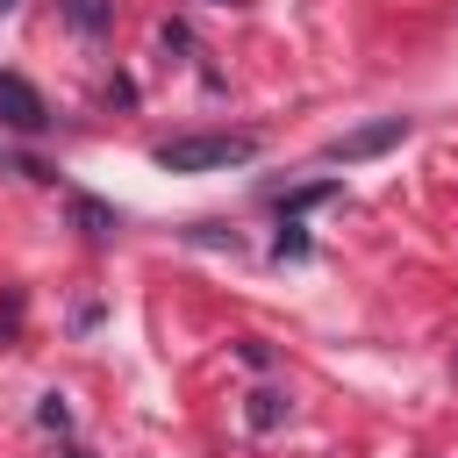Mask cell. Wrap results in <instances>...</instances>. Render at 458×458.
<instances>
[{"mask_svg": "<svg viewBox=\"0 0 458 458\" xmlns=\"http://www.w3.org/2000/svg\"><path fill=\"white\" fill-rule=\"evenodd\" d=\"M258 157V129H200V136H165L150 150L157 172H229V165H250Z\"/></svg>", "mask_w": 458, "mask_h": 458, "instance_id": "obj_1", "label": "cell"}, {"mask_svg": "<svg viewBox=\"0 0 458 458\" xmlns=\"http://www.w3.org/2000/svg\"><path fill=\"white\" fill-rule=\"evenodd\" d=\"M408 136H415L408 114H379V122H358V129L329 136V143H322V165H365V157H379V150H401Z\"/></svg>", "mask_w": 458, "mask_h": 458, "instance_id": "obj_2", "label": "cell"}, {"mask_svg": "<svg viewBox=\"0 0 458 458\" xmlns=\"http://www.w3.org/2000/svg\"><path fill=\"white\" fill-rule=\"evenodd\" d=\"M0 129H14V136H43L50 129V100L21 72H0Z\"/></svg>", "mask_w": 458, "mask_h": 458, "instance_id": "obj_3", "label": "cell"}, {"mask_svg": "<svg viewBox=\"0 0 458 458\" xmlns=\"http://www.w3.org/2000/svg\"><path fill=\"white\" fill-rule=\"evenodd\" d=\"M322 200H344V179H308V186H286V193H272L279 222H301V215H308V208H322Z\"/></svg>", "mask_w": 458, "mask_h": 458, "instance_id": "obj_4", "label": "cell"}, {"mask_svg": "<svg viewBox=\"0 0 458 458\" xmlns=\"http://www.w3.org/2000/svg\"><path fill=\"white\" fill-rule=\"evenodd\" d=\"M243 422H250L258 437H272V429L286 422V394H279V386H250V394H243Z\"/></svg>", "mask_w": 458, "mask_h": 458, "instance_id": "obj_5", "label": "cell"}, {"mask_svg": "<svg viewBox=\"0 0 458 458\" xmlns=\"http://www.w3.org/2000/svg\"><path fill=\"white\" fill-rule=\"evenodd\" d=\"M57 14H64L79 36H107V29H114V0H57Z\"/></svg>", "mask_w": 458, "mask_h": 458, "instance_id": "obj_6", "label": "cell"}, {"mask_svg": "<svg viewBox=\"0 0 458 458\" xmlns=\"http://www.w3.org/2000/svg\"><path fill=\"white\" fill-rule=\"evenodd\" d=\"M72 215H79V229H86V236H93V243H107V236H114V229H122V215H114V208H100V200H86V193H79V200H72Z\"/></svg>", "mask_w": 458, "mask_h": 458, "instance_id": "obj_7", "label": "cell"}, {"mask_svg": "<svg viewBox=\"0 0 458 458\" xmlns=\"http://www.w3.org/2000/svg\"><path fill=\"white\" fill-rule=\"evenodd\" d=\"M308 250H315V243H308V229H301V222H279V236H272V258H279V265H301Z\"/></svg>", "mask_w": 458, "mask_h": 458, "instance_id": "obj_8", "label": "cell"}, {"mask_svg": "<svg viewBox=\"0 0 458 458\" xmlns=\"http://www.w3.org/2000/svg\"><path fill=\"white\" fill-rule=\"evenodd\" d=\"M21 308H29V301H21V286H7V293H0V344H14V336H21Z\"/></svg>", "mask_w": 458, "mask_h": 458, "instance_id": "obj_9", "label": "cell"}, {"mask_svg": "<svg viewBox=\"0 0 458 458\" xmlns=\"http://www.w3.org/2000/svg\"><path fill=\"white\" fill-rule=\"evenodd\" d=\"M186 236H193V243H215V250H243V236H236V229H222V222H193Z\"/></svg>", "mask_w": 458, "mask_h": 458, "instance_id": "obj_10", "label": "cell"}, {"mask_svg": "<svg viewBox=\"0 0 458 458\" xmlns=\"http://www.w3.org/2000/svg\"><path fill=\"white\" fill-rule=\"evenodd\" d=\"M36 422L64 437V429H72V408H64V394H43V401H36Z\"/></svg>", "mask_w": 458, "mask_h": 458, "instance_id": "obj_11", "label": "cell"}, {"mask_svg": "<svg viewBox=\"0 0 458 458\" xmlns=\"http://www.w3.org/2000/svg\"><path fill=\"white\" fill-rule=\"evenodd\" d=\"M236 358H243L250 372H272V344H265V336H236Z\"/></svg>", "mask_w": 458, "mask_h": 458, "instance_id": "obj_12", "label": "cell"}, {"mask_svg": "<svg viewBox=\"0 0 458 458\" xmlns=\"http://www.w3.org/2000/svg\"><path fill=\"white\" fill-rule=\"evenodd\" d=\"M7 7H21V0H0V14H7Z\"/></svg>", "mask_w": 458, "mask_h": 458, "instance_id": "obj_13", "label": "cell"}]
</instances>
